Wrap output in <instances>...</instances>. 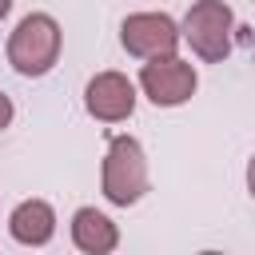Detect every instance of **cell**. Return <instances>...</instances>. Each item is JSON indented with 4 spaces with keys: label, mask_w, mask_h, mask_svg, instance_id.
<instances>
[{
    "label": "cell",
    "mask_w": 255,
    "mask_h": 255,
    "mask_svg": "<svg viewBox=\"0 0 255 255\" xmlns=\"http://www.w3.org/2000/svg\"><path fill=\"white\" fill-rule=\"evenodd\" d=\"M84 108L100 124H120L135 112V84L124 72H96L84 88Z\"/></svg>",
    "instance_id": "cell-6"
},
{
    "label": "cell",
    "mask_w": 255,
    "mask_h": 255,
    "mask_svg": "<svg viewBox=\"0 0 255 255\" xmlns=\"http://www.w3.org/2000/svg\"><path fill=\"white\" fill-rule=\"evenodd\" d=\"M72 243H76L84 255H108V251H116V243H120V227H116L104 211L80 207V211L72 215Z\"/></svg>",
    "instance_id": "cell-8"
},
{
    "label": "cell",
    "mask_w": 255,
    "mask_h": 255,
    "mask_svg": "<svg viewBox=\"0 0 255 255\" xmlns=\"http://www.w3.org/2000/svg\"><path fill=\"white\" fill-rule=\"evenodd\" d=\"M139 88L143 96L155 104V108H179L195 96L199 88V76L187 60H179L175 52L167 56H151L143 68H139Z\"/></svg>",
    "instance_id": "cell-4"
},
{
    "label": "cell",
    "mask_w": 255,
    "mask_h": 255,
    "mask_svg": "<svg viewBox=\"0 0 255 255\" xmlns=\"http://www.w3.org/2000/svg\"><path fill=\"white\" fill-rule=\"evenodd\" d=\"M100 187H104V199L116 203V207H131V203L143 199V191H147V155H143L139 139H131V135H112L108 139Z\"/></svg>",
    "instance_id": "cell-2"
},
{
    "label": "cell",
    "mask_w": 255,
    "mask_h": 255,
    "mask_svg": "<svg viewBox=\"0 0 255 255\" xmlns=\"http://www.w3.org/2000/svg\"><path fill=\"white\" fill-rule=\"evenodd\" d=\"M12 116H16V108H12V100H8V92H0V131L12 124Z\"/></svg>",
    "instance_id": "cell-9"
},
{
    "label": "cell",
    "mask_w": 255,
    "mask_h": 255,
    "mask_svg": "<svg viewBox=\"0 0 255 255\" xmlns=\"http://www.w3.org/2000/svg\"><path fill=\"white\" fill-rule=\"evenodd\" d=\"M120 44L139 60L167 56L179 48V24L167 12H131L120 24Z\"/></svg>",
    "instance_id": "cell-5"
},
{
    "label": "cell",
    "mask_w": 255,
    "mask_h": 255,
    "mask_svg": "<svg viewBox=\"0 0 255 255\" xmlns=\"http://www.w3.org/2000/svg\"><path fill=\"white\" fill-rule=\"evenodd\" d=\"M60 48H64V32H60L56 16H48V12H28V16L12 28V36H8V64H12L20 76L36 80V76H48V72L56 68Z\"/></svg>",
    "instance_id": "cell-1"
},
{
    "label": "cell",
    "mask_w": 255,
    "mask_h": 255,
    "mask_svg": "<svg viewBox=\"0 0 255 255\" xmlns=\"http://www.w3.org/2000/svg\"><path fill=\"white\" fill-rule=\"evenodd\" d=\"M231 32H235V12L223 0H195L179 24V40H187L191 52L207 64L231 56Z\"/></svg>",
    "instance_id": "cell-3"
},
{
    "label": "cell",
    "mask_w": 255,
    "mask_h": 255,
    "mask_svg": "<svg viewBox=\"0 0 255 255\" xmlns=\"http://www.w3.org/2000/svg\"><path fill=\"white\" fill-rule=\"evenodd\" d=\"M8 235L24 247H44L56 235V211L48 199H24L8 215Z\"/></svg>",
    "instance_id": "cell-7"
},
{
    "label": "cell",
    "mask_w": 255,
    "mask_h": 255,
    "mask_svg": "<svg viewBox=\"0 0 255 255\" xmlns=\"http://www.w3.org/2000/svg\"><path fill=\"white\" fill-rule=\"evenodd\" d=\"M247 191H251V199H255V155H251V163H247Z\"/></svg>",
    "instance_id": "cell-10"
},
{
    "label": "cell",
    "mask_w": 255,
    "mask_h": 255,
    "mask_svg": "<svg viewBox=\"0 0 255 255\" xmlns=\"http://www.w3.org/2000/svg\"><path fill=\"white\" fill-rule=\"evenodd\" d=\"M8 8H12V0H0V20L8 16Z\"/></svg>",
    "instance_id": "cell-11"
}]
</instances>
